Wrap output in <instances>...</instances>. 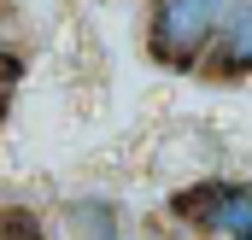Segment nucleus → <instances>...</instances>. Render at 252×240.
Wrapping results in <instances>:
<instances>
[{"label":"nucleus","instance_id":"4","mask_svg":"<svg viewBox=\"0 0 252 240\" xmlns=\"http://www.w3.org/2000/svg\"><path fill=\"white\" fill-rule=\"evenodd\" d=\"M0 240H47V235H41V217H35V211L6 205V211H0Z\"/></svg>","mask_w":252,"mask_h":240},{"label":"nucleus","instance_id":"1","mask_svg":"<svg viewBox=\"0 0 252 240\" xmlns=\"http://www.w3.org/2000/svg\"><path fill=\"white\" fill-rule=\"evenodd\" d=\"M217 18H223V0H158V12H153V59L193 64L211 47Z\"/></svg>","mask_w":252,"mask_h":240},{"label":"nucleus","instance_id":"2","mask_svg":"<svg viewBox=\"0 0 252 240\" xmlns=\"http://www.w3.org/2000/svg\"><path fill=\"white\" fill-rule=\"evenodd\" d=\"M176 217H188L223 240H252V187L247 181H199L188 193H176Z\"/></svg>","mask_w":252,"mask_h":240},{"label":"nucleus","instance_id":"3","mask_svg":"<svg viewBox=\"0 0 252 240\" xmlns=\"http://www.w3.org/2000/svg\"><path fill=\"white\" fill-rule=\"evenodd\" d=\"M211 41H217V64H223V70H247L252 64V0H241V6L229 12L223 35H211Z\"/></svg>","mask_w":252,"mask_h":240}]
</instances>
